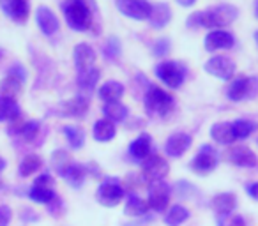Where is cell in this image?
Instances as JSON below:
<instances>
[{
  "label": "cell",
  "instance_id": "obj_7",
  "mask_svg": "<svg viewBox=\"0 0 258 226\" xmlns=\"http://www.w3.org/2000/svg\"><path fill=\"white\" fill-rule=\"evenodd\" d=\"M216 166H218V156H216L214 148L211 145H204L191 161V170L197 175H209Z\"/></svg>",
  "mask_w": 258,
  "mask_h": 226
},
{
  "label": "cell",
  "instance_id": "obj_31",
  "mask_svg": "<svg viewBox=\"0 0 258 226\" xmlns=\"http://www.w3.org/2000/svg\"><path fill=\"white\" fill-rule=\"evenodd\" d=\"M62 177L71 184L73 187H80L85 180V168L82 165H69L68 168L62 172Z\"/></svg>",
  "mask_w": 258,
  "mask_h": 226
},
{
  "label": "cell",
  "instance_id": "obj_12",
  "mask_svg": "<svg viewBox=\"0 0 258 226\" xmlns=\"http://www.w3.org/2000/svg\"><path fill=\"white\" fill-rule=\"evenodd\" d=\"M235 44V39L226 30H212L205 37V50L207 51H218V50H228Z\"/></svg>",
  "mask_w": 258,
  "mask_h": 226
},
{
  "label": "cell",
  "instance_id": "obj_41",
  "mask_svg": "<svg viewBox=\"0 0 258 226\" xmlns=\"http://www.w3.org/2000/svg\"><path fill=\"white\" fill-rule=\"evenodd\" d=\"M9 76H15V78L22 80V82H25L27 80V72H25V67H23L22 64H15L9 67Z\"/></svg>",
  "mask_w": 258,
  "mask_h": 226
},
{
  "label": "cell",
  "instance_id": "obj_34",
  "mask_svg": "<svg viewBox=\"0 0 258 226\" xmlns=\"http://www.w3.org/2000/svg\"><path fill=\"white\" fill-rule=\"evenodd\" d=\"M62 131H64L66 138H68L69 145H71L73 148H82L83 147V143H85V133H83L80 127L64 126V127H62Z\"/></svg>",
  "mask_w": 258,
  "mask_h": 226
},
{
  "label": "cell",
  "instance_id": "obj_6",
  "mask_svg": "<svg viewBox=\"0 0 258 226\" xmlns=\"http://www.w3.org/2000/svg\"><path fill=\"white\" fill-rule=\"evenodd\" d=\"M170 201V187L163 180H156V182L149 184V196H147V205L149 208L156 212H161L166 208Z\"/></svg>",
  "mask_w": 258,
  "mask_h": 226
},
{
  "label": "cell",
  "instance_id": "obj_21",
  "mask_svg": "<svg viewBox=\"0 0 258 226\" xmlns=\"http://www.w3.org/2000/svg\"><path fill=\"white\" fill-rule=\"evenodd\" d=\"M64 115L68 117H83L89 110V99L85 96H78L64 103Z\"/></svg>",
  "mask_w": 258,
  "mask_h": 226
},
{
  "label": "cell",
  "instance_id": "obj_24",
  "mask_svg": "<svg viewBox=\"0 0 258 226\" xmlns=\"http://www.w3.org/2000/svg\"><path fill=\"white\" fill-rule=\"evenodd\" d=\"M103 113H104V119H108L110 122H122V120H125V117H127V108L122 103H118V101L104 103Z\"/></svg>",
  "mask_w": 258,
  "mask_h": 226
},
{
  "label": "cell",
  "instance_id": "obj_4",
  "mask_svg": "<svg viewBox=\"0 0 258 226\" xmlns=\"http://www.w3.org/2000/svg\"><path fill=\"white\" fill-rule=\"evenodd\" d=\"M115 8L127 18L142 22V20H149L152 6L147 0H115Z\"/></svg>",
  "mask_w": 258,
  "mask_h": 226
},
{
  "label": "cell",
  "instance_id": "obj_49",
  "mask_svg": "<svg viewBox=\"0 0 258 226\" xmlns=\"http://www.w3.org/2000/svg\"><path fill=\"white\" fill-rule=\"evenodd\" d=\"M2 55H4V51H2V50H0V58H2Z\"/></svg>",
  "mask_w": 258,
  "mask_h": 226
},
{
  "label": "cell",
  "instance_id": "obj_45",
  "mask_svg": "<svg viewBox=\"0 0 258 226\" xmlns=\"http://www.w3.org/2000/svg\"><path fill=\"white\" fill-rule=\"evenodd\" d=\"M195 2L197 0H177V4L182 6V8H191V6H195Z\"/></svg>",
  "mask_w": 258,
  "mask_h": 226
},
{
  "label": "cell",
  "instance_id": "obj_2",
  "mask_svg": "<svg viewBox=\"0 0 258 226\" xmlns=\"http://www.w3.org/2000/svg\"><path fill=\"white\" fill-rule=\"evenodd\" d=\"M92 0H68L64 4V16L68 25L76 32H85L92 25V13H90Z\"/></svg>",
  "mask_w": 258,
  "mask_h": 226
},
{
  "label": "cell",
  "instance_id": "obj_28",
  "mask_svg": "<svg viewBox=\"0 0 258 226\" xmlns=\"http://www.w3.org/2000/svg\"><path fill=\"white\" fill-rule=\"evenodd\" d=\"M115 136V124L110 122L108 119H101L94 124V138L101 143L110 141Z\"/></svg>",
  "mask_w": 258,
  "mask_h": 226
},
{
  "label": "cell",
  "instance_id": "obj_22",
  "mask_svg": "<svg viewBox=\"0 0 258 226\" xmlns=\"http://www.w3.org/2000/svg\"><path fill=\"white\" fill-rule=\"evenodd\" d=\"M211 136L221 145H230L235 138L232 133V122H218L211 127Z\"/></svg>",
  "mask_w": 258,
  "mask_h": 226
},
{
  "label": "cell",
  "instance_id": "obj_8",
  "mask_svg": "<svg viewBox=\"0 0 258 226\" xmlns=\"http://www.w3.org/2000/svg\"><path fill=\"white\" fill-rule=\"evenodd\" d=\"M156 76L170 89H179L184 82V69L175 62H161L156 67Z\"/></svg>",
  "mask_w": 258,
  "mask_h": 226
},
{
  "label": "cell",
  "instance_id": "obj_30",
  "mask_svg": "<svg viewBox=\"0 0 258 226\" xmlns=\"http://www.w3.org/2000/svg\"><path fill=\"white\" fill-rule=\"evenodd\" d=\"M29 198L32 201H36V203L48 205V203H51V201H53L57 196H55V193H53V189H51V187L36 186V184H34V186L30 187V191H29Z\"/></svg>",
  "mask_w": 258,
  "mask_h": 226
},
{
  "label": "cell",
  "instance_id": "obj_15",
  "mask_svg": "<svg viewBox=\"0 0 258 226\" xmlns=\"http://www.w3.org/2000/svg\"><path fill=\"white\" fill-rule=\"evenodd\" d=\"M228 159L230 163H233L235 166H240V168H254L258 165L254 152L247 147H233L228 152Z\"/></svg>",
  "mask_w": 258,
  "mask_h": 226
},
{
  "label": "cell",
  "instance_id": "obj_20",
  "mask_svg": "<svg viewBox=\"0 0 258 226\" xmlns=\"http://www.w3.org/2000/svg\"><path fill=\"white\" fill-rule=\"evenodd\" d=\"M122 96H124V85L120 82H115V80L106 82L99 89V97L104 103H113V101L120 99Z\"/></svg>",
  "mask_w": 258,
  "mask_h": 226
},
{
  "label": "cell",
  "instance_id": "obj_40",
  "mask_svg": "<svg viewBox=\"0 0 258 226\" xmlns=\"http://www.w3.org/2000/svg\"><path fill=\"white\" fill-rule=\"evenodd\" d=\"M13 212L8 205H0V226H8L11 222Z\"/></svg>",
  "mask_w": 258,
  "mask_h": 226
},
{
  "label": "cell",
  "instance_id": "obj_16",
  "mask_svg": "<svg viewBox=\"0 0 258 226\" xmlns=\"http://www.w3.org/2000/svg\"><path fill=\"white\" fill-rule=\"evenodd\" d=\"M0 6L6 15L16 22H25L29 18V2L27 0H2Z\"/></svg>",
  "mask_w": 258,
  "mask_h": 226
},
{
  "label": "cell",
  "instance_id": "obj_47",
  "mask_svg": "<svg viewBox=\"0 0 258 226\" xmlns=\"http://www.w3.org/2000/svg\"><path fill=\"white\" fill-rule=\"evenodd\" d=\"M254 15H256V18H258V0H256V6H254Z\"/></svg>",
  "mask_w": 258,
  "mask_h": 226
},
{
  "label": "cell",
  "instance_id": "obj_18",
  "mask_svg": "<svg viewBox=\"0 0 258 226\" xmlns=\"http://www.w3.org/2000/svg\"><path fill=\"white\" fill-rule=\"evenodd\" d=\"M172 20V11H170V6L165 4V2H159V4H154L151 9V16H149V22L154 29H163L166 27Z\"/></svg>",
  "mask_w": 258,
  "mask_h": 226
},
{
  "label": "cell",
  "instance_id": "obj_25",
  "mask_svg": "<svg viewBox=\"0 0 258 226\" xmlns=\"http://www.w3.org/2000/svg\"><path fill=\"white\" fill-rule=\"evenodd\" d=\"M237 200H235V194L232 193H221L218 196H214L212 200V208H214L218 214H230V212L235 208Z\"/></svg>",
  "mask_w": 258,
  "mask_h": 226
},
{
  "label": "cell",
  "instance_id": "obj_39",
  "mask_svg": "<svg viewBox=\"0 0 258 226\" xmlns=\"http://www.w3.org/2000/svg\"><path fill=\"white\" fill-rule=\"evenodd\" d=\"M170 51V41L168 39H159L156 41L154 44V53L158 55V57H165L166 53Z\"/></svg>",
  "mask_w": 258,
  "mask_h": 226
},
{
  "label": "cell",
  "instance_id": "obj_13",
  "mask_svg": "<svg viewBox=\"0 0 258 226\" xmlns=\"http://www.w3.org/2000/svg\"><path fill=\"white\" fill-rule=\"evenodd\" d=\"M36 22H37V25H39L41 32H43L44 36H53V34L58 30V20H57L55 13L51 11L50 8H44V6L37 8V11H36Z\"/></svg>",
  "mask_w": 258,
  "mask_h": 226
},
{
  "label": "cell",
  "instance_id": "obj_38",
  "mask_svg": "<svg viewBox=\"0 0 258 226\" xmlns=\"http://www.w3.org/2000/svg\"><path fill=\"white\" fill-rule=\"evenodd\" d=\"M51 163H53L55 170L58 172V175H62V172H64L66 168H68L71 163H69V156L66 154L64 150H57L53 152V158H51Z\"/></svg>",
  "mask_w": 258,
  "mask_h": 226
},
{
  "label": "cell",
  "instance_id": "obj_10",
  "mask_svg": "<svg viewBox=\"0 0 258 226\" xmlns=\"http://www.w3.org/2000/svg\"><path fill=\"white\" fill-rule=\"evenodd\" d=\"M144 177L149 180V182H156V180H163L166 175H168V163L166 159H163L161 156L158 154H152L149 156L147 159H144Z\"/></svg>",
  "mask_w": 258,
  "mask_h": 226
},
{
  "label": "cell",
  "instance_id": "obj_9",
  "mask_svg": "<svg viewBox=\"0 0 258 226\" xmlns=\"http://www.w3.org/2000/svg\"><path fill=\"white\" fill-rule=\"evenodd\" d=\"M258 87V82L254 78H246V76H240V78H235L232 83L228 85V90H226V96H228L230 101H239L247 99L254 94Z\"/></svg>",
  "mask_w": 258,
  "mask_h": 226
},
{
  "label": "cell",
  "instance_id": "obj_19",
  "mask_svg": "<svg viewBox=\"0 0 258 226\" xmlns=\"http://www.w3.org/2000/svg\"><path fill=\"white\" fill-rule=\"evenodd\" d=\"M151 147H152V138L149 134H140L133 143L129 145V154L133 156L138 161H144L151 156Z\"/></svg>",
  "mask_w": 258,
  "mask_h": 226
},
{
  "label": "cell",
  "instance_id": "obj_27",
  "mask_svg": "<svg viewBox=\"0 0 258 226\" xmlns=\"http://www.w3.org/2000/svg\"><path fill=\"white\" fill-rule=\"evenodd\" d=\"M22 110H20L18 103L15 99H6V97H0V122H6V120H15L20 117Z\"/></svg>",
  "mask_w": 258,
  "mask_h": 226
},
{
  "label": "cell",
  "instance_id": "obj_36",
  "mask_svg": "<svg viewBox=\"0 0 258 226\" xmlns=\"http://www.w3.org/2000/svg\"><path fill=\"white\" fill-rule=\"evenodd\" d=\"M103 53L108 60H115L120 55V43H118L117 37H110L108 39V43L103 46Z\"/></svg>",
  "mask_w": 258,
  "mask_h": 226
},
{
  "label": "cell",
  "instance_id": "obj_44",
  "mask_svg": "<svg viewBox=\"0 0 258 226\" xmlns=\"http://www.w3.org/2000/svg\"><path fill=\"white\" fill-rule=\"evenodd\" d=\"M230 226H246V224H244V219L242 217L235 215V217H232V221H230Z\"/></svg>",
  "mask_w": 258,
  "mask_h": 226
},
{
  "label": "cell",
  "instance_id": "obj_33",
  "mask_svg": "<svg viewBox=\"0 0 258 226\" xmlns=\"http://www.w3.org/2000/svg\"><path fill=\"white\" fill-rule=\"evenodd\" d=\"M41 166H43V161H41L39 156L29 154V156H25V158H23L22 163H20V175L29 177V175H32L34 172H37Z\"/></svg>",
  "mask_w": 258,
  "mask_h": 226
},
{
  "label": "cell",
  "instance_id": "obj_5",
  "mask_svg": "<svg viewBox=\"0 0 258 226\" xmlns=\"http://www.w3.org/2000/svg\"><path fill=\"white\" fill-rule=\"evenodd\" d=\"M124 198V189L113 179H106L99 187H97V201L104 207H115Z\"/></svg>",
  "mask_w": 258,
  "mask_h": 226
},
{
  "label": "cell",
  "instance_id": "obj_11",
  "mask_svg": "<svg viewBox=\"0 0 258 226\" xmlns=\"http://www.w3.org/2000/svg\"><path fill=\"white\" fill-rule=\"evenodd\" d=\"M205 71L219 80H232L235 72V62L228 57H212L205 64Z\"/></svg>",
  "mask_w": 258,
  "mask_h": 226
},
{
  "label": "cell",
  "instance_id": "obj_43",
  "mask_svg": "<svg viewBox=\"0 0 258 226\" xmlns=\"http://www.w3.org/2000/svg\"><path fill=\"white\" fill-rule=\"evenodd\" d=\"M246 191L253 200L258 201V182H251L249 186H246Z\"/></svg>",
  "mask_w": 258,
  "mask_h": 226
},
{
  "label": "cell",
  "instance_id": "obj_14",
  "mask_svg": "<svg viewBox=\"0 0 258 226\" xmlns=\"http://www.w3.org/2000/svg\"><path fill=\"white\" fill-rule=\"evenodd\" d=\"M191 147V136L186 133H175L166 140L165 150L172 158H180L186 154V150Z\"/></svg>",
  "mask_w": 258,
  "mask_h": 226
},
{
  "label": "cell",
  "instance_id": "obj_37",
  "mask_svg": "<svg viewBox=\"0 0 258 226\" xmlns=\"http://www.w3.org/2000/svg\"><path fill=\"white\" fill-rule=\"evenodd\" d=\"M39 127H41V124L37 122V120H30V122L23 124V129L20 134H22L25 141H34L37 136V133H39Z\"/></svg>",
  "mask_w": 258,
  "mask_h": 226
},
{
  "label": "cell",
  "instance_id": "obj_1",
  "mask_svg": "<svg viewBox=\"0 0 258 226\" xmlns=\"http://www.w3.org/2000/svg\"><path fill=\"white\" fill-rule=\"evenodd\" d=\"M239 16L237 8L228 4L214 6L207 11L195 13L191 18H187L189 27H205V29H223V27L232 25Z\"/></svg>",
  "mask_w": 258,
  "mask_h": 226
},
{
  "label": "cell",
  "instance_id": "obj_46",
  "mask_svg": "<svg viewBox=\"0 0 258 226\" xmlns=\"http://www.w3.org/2000/svg\"><path fill=\"white\" fill-rule=\"evenodd\" d=\"M6 165H8V163H6V159H2V158H0V172H2V170L6 168Z\"/></svg>",
  "mask_w": 258,
  "mask_h": 226
},
{
  "label": "cell",
  "instance_id": "obj_35",
  "mask_svg": "<svg viewBox=\"0 0 258 226\" xmlns=\"http://www.w3.org/2000/svg\"><path fill=\"white\" fill-rule=\"evenodd\" d=\"M187 217H189L187 208H184L182 205H173V207L170 208L168 214H166L165 222L168 226H179V224H182Z\"/></svg>",
  "mask_w": 258,
  "mask_h": 226
},
{
  "label": "cell",
  "instance_id": "obj_17",
  "mask_svg": "<svg viewBox=\"0 0 258 226\" xmlns=\"http://www.w3.org/2000/svg\"><path fill=\"white\" fill-rule=\"evenodd\" d=\"M94 64H96V51L89 44H78L75 48V65L78 72L92 69Z\"/></svg>",
  "mask_w": 258,
  "mask_h": 226
},
{
  "label": "cell",
  "instance_id": "obj_26",
  "mask_svg": "<svg viewBox=\"0 0 258 226\" xmlns=\"http://www.w3.org/2000/svg\"><path fill=\"white\" fill-rule=\"evenodd\" d=\"M99 69L92 67V69H87V71H82L78 72V78H76V82H78L80 89L83 90V92H92L94 87L97 85V82H99Z\"/></svg>",
  "mask_w": 258,
  "mask_h": 226
},
{
  "label": "cell",
  "instance_id": "obj_48",
  "mask_svg": "<svg viewBox=\"0 0 258 226\" xmlns=\"http://www.w3.org/2000/svg\"><path fill=\"white\" fill-rule=\"evenodd\" d=\"M254 41H256V44H258V32L254 34Z\"/></svg>",
  "mask_w": 258,
  "mask_h": 226
},
{
  "label": "cell",
  "instance_id": "obj_42",
  "mask_svg": "<svg viewBox=\"0 0 258 226\" xmlns=\"http://www.w3.org/2000/svg\"><path fill=\"white\" fill-rule=\"evenodd\" d=\"M36 186H44V187H51V184H53V179H51L50 175H41L36 179Z\"/></svg>",
  "mask_w": 258,
  "mask_h": 226
},
{
  "label": "cell",
  "instance_id": "obj_32",
  "mask_svg": "<svg viewBox=\"0 0 258 226\" xmlns=\"http://www.w3.org/2000/svg\"><path fill=\"white\" fill-rule=\"evenodd\" d=\"M254 129H256V124L251 122V120L239 119V120H233L232 122V133H233V138H235V140H244V138L249 136Z\"/></svg>",
  "mask_w": 258,
  "mask_h": 226
},
{
  "label": "cell",
  "instance_id": "obj_23",
  "mask_svg": "<svg viewBox=\"0 0 258 226\" xmlns=\"http://www.w3.org/2000/svg\"><path fill=\"white\" fill-rule=\"evenodd\" d=\"M23 82L15 76H6L2 82H0V97H6V99H16L20 92H22Z\"/></svg>",
  "mask_w": 258,
  "mask_h": 226
},
{
  "label": "cell",
  "instance_id": "obj_29",
  "mask_svg": "<svg viewBox=\"0 0 258 226\" xmlns=\"http://www.w3.org/2000/svg\"><path fill=\"white\" fill-rule=\"evenodd\" d=\"M149 205L144 198L137 196V194H131L125 201V207H124V212L125 215H133V217H138V215H144L147 212Z\"/></svg>",
  "mask_w": 258,
  "mask_h": 226
},
{
  "label": "cell",
  "instance_id": "obj_3",
  "mask_svg": "<svg viewBox=\"0 0 258 226\" xmlns=\"http://www.w3.org/2000/svg\"><path fill=\"white\" fill-rule=\"evenodd\" d=\"M145 110L152 117H166L173 110V97L159 87H151L145 96Z\"/></svg>",
  "mask_w": 258,
  "mask_h": 226
}]
</instances>
